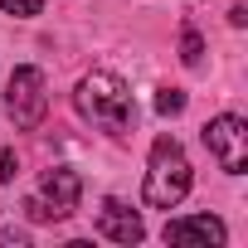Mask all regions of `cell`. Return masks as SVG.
<instances>
[{
  "label": "cell",
  "instance_id": "obj_4",
  "mask_svg": "<svg viewBox=\"0 0 248 248\" xmlns=\"http://www.w3.org/2000/svg\"><path fill=\"white\" fill-rule=\"evenodd\" d=\"M204 146H209V156L219 161V170H229V175H243V166H248V122L243 117H233V112H224V117H214V122H204Z\"/></svg>",
  "mask_w": 248,
  "mask_h": 248
},
{
  "label": "cell",
  "instance_id": "obj_13",
  "mask_svg": "<svg viewBox=\"0 0 248 248\" xmlns=\"http://www.w3.org/2000/svg\"><path fill=\"white\" fill-rule=\"evenodd\" d=\"M0 243H15L20 248V243H30V233L25 229H0Z\"/></svg>",
  "mask_w": 248,
  "mask_h": 248
},
{
  "label": "cell",
  "instance_id": "obj_11",
  "mask_svg": "<svg viewBox=\"0 0 248 248\" xmlns=\"http://www.w3.org/2000/svg\"><path fill=\"white\" fill-rule=\"evenodd\" d=\"M25 214H30L34 224H49V219H59V214H54V209H49L44 200H25Z\"/></svg>",
  "mask_w": 248,
  "mask_h": 248
},
{
  "label": "cell",
  "instance_id": "obj_5",
  "mask_svg": "<svg viewBox=\"0 0 248 248\" xmlns=\"http://www.w3.org/2000/svg\"><path fill=\"white\" fill-rule=\"evenodd\" d=\"M39 195H44V204H49L59 219H68V214L78 209V200H83V180H78V170H68V166H49V170L39 175Z\"/></svg>",
  "mask_w": 248,
  "mask_h": 248
},
{
  "label": "cell",
  "instance_id": "obj_6",
  "mask_svg": "<svg viewBox=\"0 0 248 248\" xmlns=\"http://www.w3.org/2000/svg\"><path fill=\"white\" fill-rule=\"evenodd\" d=\"M97 233L102 238H112V243H141L146 238V224H141V214L132 209V204H122V200H102V209H97Z\"/></svg>",
  "mask_w": 248,
  "mask_h": 248
},
{
  "label": "cell",
  "instance_id": "obj_7",
  "mask_svg": "<svg viewBox=\"0 0 248 248\" xmlns=\"http://www.w3.org/2000/svg\"><path fill=\"white\" fill-rule=\"evenodd\" d=\"M161 238H166V243H224L229 229H224V219H214V214H190V219H170V224L161 229Z\"/></svg>",
  "mask_w": 248,
  "mask_h": 248
},
{
  "label": "cell",
  "instance_id": "obj_1",
  "mask_svg": "<svg viewBox=\"0 0 248 248\" xmlns=\"http://www.w3.org/2000/svg\"><path fill=\"white\" fill-rule=\"evenodd\" d=\"M73 97H78V112L93 122V127H102V132H112V137H127V132H132L137 107H132V93H127V83H122L117 73H107V68L88 73Z\"/></svg>",
  "mask_w": 248,
  "mask_h": 248
},
{
  "label": "cell",
  "instance_id": "obj_12",
  "mask_svg": "<svg viewBox=\"0 0 248 248\" xmlns=\"http://www.w3.org/2000/svg\"><path fill=\"white\" fill-rule=\"evenodd\" d=\"M15 170H20L15 151H0V185H10V180H15Z\"/></svg>",
  "mask_w": 248,
  "mask_h": 248
},
{
  "label": "cell",
  "instance_id": "obj_3",
  "mask_svg": "<svg viewBox=\"0 0 248 248\" xmlns=\"http://www.w3.org/2000/svg\"><path fill=\"white\" fill-rule=\"evenodd\" d=\"M5 112H10V122L20 132H34L44 122V112H49V83H44L39 68L25 63V68L10 73V83H5Z\"/></svg>",
  "mask_w": 248,
  "mask_h": 248
},
{
  "label": "cell",
  "instance_id": "obj_9",
  "mask_svg": "<svg viewBox=\"0 0 248 248\" xmlns=\"http://www.w3.org/2000/svg\"><path fill=\"white\" fill-rule=\"evenodd\" d=\"M156 112H161V117H180V112H185V93H180V88H161V93H156Z\"/></svg>",
  "mask_w": 248,
  "mask_h": 248
},
{
  "label": "cell",
  "instance_id": "obj_14",
  "mask_svg": "<svg viewBox=\"0 0 248 248\" xmlns=\"http://www.w3.org/2000/svg\"><path fill=\"white\" fill-rule=\"evenodd\" d=\"M229 25H233V30H243V25H248V10H243V5H233V10H229Z\"/></svg>",
  "mask_w": 248,
  "mask_h": 248
},
{
  "label": "cell",
  "instance_id": "obj_10",
  "mask_svg": "<svg viewBox=\"0 0 248 248\" xmlns=\"http://www.w3.org/2000/svg\"><path fill=\"white\" fill-rule=\"evenodd\" d=\"M0 10H5V15H20V20H30V15H39V10H44V0H0Z\"/></svg>",
  "mask_w": 248,
  "mask_h": 248
},
{
  "label": "cell",
  "instance_id": "obj_8",
  "mask_svg": "<svg viewBox=\"0 0 248 248\" xmlns=\"http://www.w3.org/2000/svg\"><path fill=\"white\" fill-rule=\"evenodd\" d=\"M200 54H204V44H200V34L185 25V30H180V63H185V68H195V63H200Z\"/></svg>",
  "mask_w": 248,
  "mask_h": 248
},
{
  "label": "cell",
  "instance_id": "obj_2",
  "mask_svg": "<svg viewBox=\"0 0 248 248\" xmlns=\"http://www.w3.org/2000/svg\"><path fill=\"white\" fill-rule=\"evenodd\" d=\"M190 156L175 137H156L151 141V166H146V204L151 209H175L190 195Z\"/></svg>",
  "mask_w": 248,
  "mask_h": 248
}]
</instances>
